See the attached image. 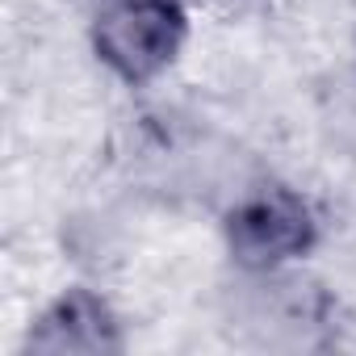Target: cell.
<instances>
[{"label": "cell", "instance_id": "obj_1", "mask_svg": "<svg viewBox=\"0 0 356 356\" xmlns=\"http://www.w3.org/2000/svg\"><path fill=\"white\" fill-rule=\"evenodd\" d=\"M189 34V0H101L88 22L92 59L126 88L163 80L181 63Z\"/></svg>", "mask_w": 356, "mask_h": 356}, {"label": "cell", "instance_id": "obj_2", "mask_svg": "<svg viewBox=\"0 0 356 356\" xmlns=\"http://www.w3.org/2000/svg\"><path fill=\"white\" fill-rule=\"evenodd\" d=\"M323 239L314 202L281 181L243 189L222 214V248L239 277L281 273L302 264Z\"/></svg>", "mask_w": 356, "mask_h": 356}, {"label": "cell", "instance_id": "obj_3", "mask_svg": "<svg viewBox=\"0 0 356 356\" xmlns=\"http://www.w3.org/2000/svg\"><path fill=\"white\" fill-rule=\"evenodd\" d=\"M22 352L38 356H118L126 327L113 302L92 285H63L26 327Z\"/></svg>", "mask_w": 356, "mask_h": 356}]
</instances>
